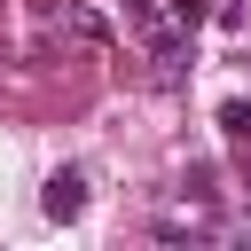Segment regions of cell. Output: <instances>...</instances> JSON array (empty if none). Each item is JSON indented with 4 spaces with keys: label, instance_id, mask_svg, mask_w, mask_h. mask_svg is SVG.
Listing matches in <instances>:
<instances>
[{
    "label": "cell",
    "instance_id": "6da1fadb",
    "mask_svg": "<svg viewBox=\"0 0 251 251\" xmlns=\"http://www.w3.org/2000/svg\"><path fill=\"white\" fill-rule=\"evenodd\" d=\"M39 204H47V220H78V212H86V173H78V165H63V173L47 180V196H39Z\"/></svg>",
    "mask_w": 251,
    "mask_h": 251
},
{
    "label": "cell",
    "instance_id": "3957f363",
    "mask_svg": "<svg viewBox=\"0 0 251 251\" xmlns=\"http://www.w3.org/2000/svg\"><path fill=\"white\" fill-rule=\"evenodd\" d=\"M220 126H227L235 141H251V94H235V102H220Z\"/></svg>",
    "mask_w": 251,
    "mask_h": 251
},
{
    "label": "cell",
    "instance_id": "7a4b0ae2",
    "mask_svg": "<svg viewBox=\"0 0 251 251\" xmlns=\"http://www.w3.org/2000/svg\"><path fill=\"white\" fill-rule=\"evenodd\" d=\"M204 16H212V8H204V0H165V24H173V31H196V24H204Z\"/></svg>",
    "mask_w": 251,
    "mask_h": 251
},
{
    "label": "cell",
    "instance_id": "277c9868",
    "mask_svg": "<svg viewBox=\"0 0 251 251\" xmlns=\"http://www.w3.org/2000/svg\"><path fill=\"white\" fill-rule=\"evenodd\" d=\"M243 235H251V220H243Z\"/></svg>",
    "mask_w": 251,
    "mask_h": 251
}]
</instances>
